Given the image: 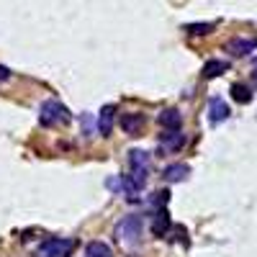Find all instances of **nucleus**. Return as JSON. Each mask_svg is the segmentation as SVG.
Returning a JSON list of instances; mask_svg holds the SVG:
<instances>
[{
  "instance_id": "10",
  "label": "nucleus",
  "mask_w": 257,
  "mask_h": 257,
  "mask_svg": "<svg viewBox=\"0 0 257 257\" xmlns=\"http://www.w3.org/2000/svg\"><path fill=\"white\" fill-rule=\"evenodd\" d=\"M170 226H173V221H170L167 208H165V206H162V208H157L155 221H152V234H155V237H165V234L170 231Z\"/></svg>"
},
{
  "instance_id": "5",
  "label": "nucleus",
  "mask_w": 257,
  "mask_h": 257,
  "mask_svg": "<svg viewBox=\"0 0 257 257\" xmlns=\"http://www.w3.org/2000/svg\"><path fill=\"white\" fill-rule=\"evenodd\" d=\"M229 118V105L221 100V98H208V123L211 126H221L224 121Z\"/></svg>"
},
{
  "instance_id": "9",
  "label": "nucleus",
  "mask_w": 257,
  "mask_h": 257,
  "mask_svg": "<svg viewBox=\"0 0 257 257\" xmlns=\"http://www.w3.org/2000/svg\"><path fill=\"white\" fill-rule=\"evenodd\" d=\"M188 175H190V165H185V162L167 165V167H165V173H162V178H165L167 183H183Z\"/></svg>"
},
{
  "instance_id": "19",
  "label": "nucleus",
  "mask_w": 257,
  "mask_h": 257,
  "mask_svg": "<svg viewBox=\"0 0 257 257\" xmlns=\"http://www.w3.org/2000/svg\"><path fill=\"white\" fill-rule=\"evenodd\" d=\"M8 77H11V72L6 67H0V80H8Z\"/></svg>"
},
{
  "instance_id": "8",
  "label": "nucleus",
  "mask_w": 257,
  "mask_h": 257,
  "mask_svg": "<svg viewBox=\"0 0 257 257\" xmlns=\"http://www.w3.org/2000/svg\"><path fill=\"white\" fill-rule=\"evenodd\" d=\"M224 49L231 57H244V54H249V52L257 49V39H231Z\"/></svg>"
},
{
  "instance_id": "14",
  "label": "nucleus",
  "mask_w": 257,
  "mask_h": 257,
  "mask_svg": "<svg viewBox=\"0 0 257 257\" xmlns=\"http://www.w3.org/2000/svg\"><path fill=\"white\" fill-rule=\"evenodd\" d=\"M85 257H113V252L105 242H90L85 247Z\"/></svg>"
},
{
  "instance_id": "1",
  "label": "nucleus",
  "mask_w": 257,
  "mask_h": 257,
  "mask_svg": "<svg viewBox=\"0 0 257 257\" xmlns=\"http://www.w3.org/2000/svg\"><path fill=\"white\" fill-rule=\"evenodd\" d=\"M128 165H132V173L123 178V193L128 201H134L139 198V193L149 180V155L144 149H132L128 152Z\"/></svg>"
},
{
  "instance_id": "15",
  "label": "nucleus",
  "mask_w": 257,
  "mask_h": 257,
  "mask_svg": "<svg viewBox=\"0 0 257 257\" xmlns=\"http://www.w3.org/2000/svg\"><path fill=\"white\" fill-rule=\"evenodd\" d=\"M231 98L237 100L239 105H247V103H252V90L247 88V85L234 82V85H231Z\"/></svg>"
},
{
  "instance_id": "13",
  "label": "nucleus",
  "mask_w": 257,
  "mask_h": 257,
  "mask_svg": "<svg viewBox=\"0 0 257 257\" xmlns=\"http://www.w3.org/2000/svg\"><path fill=\"white\" fill-rule=\"evenodd\" d=\"M157 123L162 128H180L183 118H180V111L178 108H165L160 116H157Z\"/></svg>"
},
{
  "instance_id": "6",
  "label": "nucleus",
  "mask_w": 257,
  "mask_h": 257,
  "mask_svg": "<svg viewBox=\"0 0 257 257\" xmlns=\"http://www.w3.org/2000/svg\"><path fill=\"white\" fill-rule=\"evenodd\" d=\"M113 123H116V105H103L98 113V134L100 137H111L113 134Z\"/></svg>"
},
{
  "instance_id": "17",
  "label": "nucleus",
  "mask_w": 257,
  "mask_h": 257,
  "mask_svg": "<svg viewBox=\"0 0 257 257\" xmlns=\"http://www.w3.org/2000/svg\"><path fill=\"white\" fill-rule=\"evenodd\" d=\"M80 123H82V134L85 137H93V128H98V121H93L90 113H82L80 116Z\"/></svg>"
},
{
  "instance_id": "4",
  "label": "nucleus",
  "mask_w": 257,
  "mask_h": 257,
  "mask_svg": "<svg viewBox=\"0 0 257 257\" xmlns=\"http://www.w3.org/2000/svg\"><path fill=\"white\" fill-rule=\"evenodd\" d=\"M77 242L70 237H52L39 247V257H70L75 252Z\"/></svg>"
},
{
  "instance_id": "21",
  "label": "nucleus",
  "mask_w": 257,
  "mask_h": 257,
  "mask_svg": "<svg viewBox=\"0 0 257 257\" xmlns=\"http://www.w3.org/2000/svg\"><path fill=\"white\" fill-rule=\"evenodd\" d=\"M254 67H257V59H254Z\"/></svg>"
},
{
  "instance_id": "20",
  "label": "nucleus",
  "mask_w": 257,
  "mask_h": 257,
  "mask_svg": "<svg viewBox=\"0 0 257 257\" xmlns=\"http://www.w3.org/2000/svg\"><path fill=\"white\" fill-rule=\"evenodd\" d=\"M252 80H254V85H257V67H254V75H252Z\"/></svg>"
},
{
  "instance_id": "12",
  "label": "nucleus",
  "mask_w": 257,
  "mask_h": 257,
  "mask_svg": "<svg viewBox=\"0 0 257 257\" xmlns=\"http://www.w3.org/2000/svg\"><path fill=\"white\" fill-rule=\"evenodd\" d=\"M144 123H147V118L142 113H128V116L121 118V128H123L126 134H142Z\"/></svg>"
},
{
  "instance_id": "3",
  "label": "nucleus",
  "mask_w": 257,
  "mask_h": 257,
  "mask_svg": "<svg viewBox=\"0 0 257 257\" xmlns=\"http://www.w3.org/2000/svg\"><path fill=\"white\" fill-rule=\"evenodd\" d=\"M72 121V113L70 108L64 103L49 98L41 103V108H39V123L44 126V128H57V126H64V123H70Z\"/></svg>"
},
{
  "instance_id": "2",
  "label": "nucleus",
  "mask_w": 257,
  "mask_h": 257,
  "mask_svg": "<svg viewBox=\"0 0 257 257\" xmlns=\"http://www.w3.org/2000/svg\"><path fill=\"white\" fill-rule=\"evenodd\" d=\"M142 229H144V219L139 213H132V216H123L116 229H113V237L118 244H123L128 252L132 249H139L142 247Z\"/></svg>"
},
{
  "instance_id": "18",
  "label": "nucleus",
  "mask_w": 257,
  "mask_h": 257,
  "mask_svg": "<svg viewBox=\"0 0 257 257\" xmlns=\"http://www.w3.org/2000/svg\"><path fill=\"white\" fill-rule=\"evenodd\" d=\"M105 188L113 190V193H121V190H123V178H121V175H118V178H108V180H105Z\"/></svg>"
},
{
  "instance_id": "7",
  "label": "nucleus",
  "mask_w": 257,
  "mask_h": 257,
  "mask_svg": "<svg viewBox=\"0 0 257 257\" xmlns=\"http://www.w3.org/2000/svg\"><path fill=\"white\" fill-rule=\"evenodd\" d=\"M185 144V137L180 134V128H167L165 134H160V147L165 152H178Z\"/></svg>"
},
{
  "instance_id": "11",
  "label": "nucleus",
  "mask_w": 257,
  "mask_h": 257,
  "mask_svg": "<svg viewBox=\"0 0 257 257\" xmlns=\"http://www.w3.org/2000/svg\"><path fill=\"white\" fill-rule=\"evenodd\" d=\"M226 70H229V62H226V59H208V62L203 64L201 75H203V80H213V77L224 75Z\"/></svg>"
},
{
  "instance_id": "16",
  "label": "nucleus",
  "mask_w": 257,
  "mask_h": 257,
  "mask_svg": "<svg viewBox=\"0 0 257 257\" xmlns=\"http://www.w3.org/2000/svg\"><path fill=\"white\" fill-rule=\"evenodd\" d=\"M213 29H216V24H188V26H185V31H188L190 36H206V34H211Z\"/></svg>"
}]
</instances>
